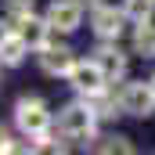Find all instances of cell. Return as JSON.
Listing matches in <instances>:
<instances>
[{
    "label": "cell",
    "mask_w": 155,
    "mask_h": 155,
    "mask_svg": "<svg viewBox=\"0 0 155 155\" xmlns=\"http://www.w3.org/2000/svg\"><path fill=\"white\" fill-rule=\"evenodd\" d=\"M94 123H97V112L87 105V101H76V105H65L61 116H58V126L69 141H90L94 137Z\"/></svg>",
    "instance_id": "1"
},
{
    "label": "cell",
    "mask_w": 155,
    "mask_h": 155,
    "mask_svg": "<svg viewBox=\"0 0 155 155\" xmlns=\"http://www.w3.org/2000/svg\"><path fill=\"white\" fill-rule=\"evenodd\" d=\"M15 123H18V130H22L25 137H40V134H47V126H51V112H47V105L36 101V97H22V101L15 105Z\"/></svg>",
    "instance_id": "2"
},
{
    "label": "cell",
    "mask_w": 155,
    "mask_h": 155,
    "mask_svg": "<svg viewBox=\"0 0 155 155\" xmlns=\"http://www.w3.org/2000/svg\"><path fill=\"white\" fill-rule=\"evenodd\" d=\"M119 108L126 112V116H152L155 112V87L152 83H126L123 87V94H119Z\"/></svg>",
    "instance_id": "3"
},
{
    "label": "cell",
    "mask_w": 155,
    "mask_h": 155,
    "mask_svg": "<svg viewBox=\"0 0 155 155\" xmlns=\"http://www.w3.org/2000/svg\"><path fill=\"white\" fill-rule=\"evenodd\" d=\"M72 79V87H76L79 94H90V90H101L105 83H108V72H105V65L94 58V61H76V69L69 72Z\"/></svg>",
    "instance_id": "4"
},
{
    "label": "cell",
    "mask_w": 155,
    "mask_h": 155,
    "mask_svg": "<svg viewBox=\"0 0 155 155\" xmlns=\"http://www.w3.org/2000/svg\"><path fill=\"white\" fill-rule=\"evenodd\" d=\"M47 22H51V29H58V33H72V29H79V22H83V7H79V0H54V4L47 7Z\"/></svg>",
    "instance_id": "5"
},
{
    "label": "cell",
    "mask_w": 155,
    "mask_h": 155,
    "mask_svg": "<svg viewBox=\"0 0 155 155\" xmlns=\"http://www.w3.org/2000/svg\"><path fill=\"white\" fill-rule=\"evenodd\" d=\"M40 69L47 76H69L76 69V58L69 47H40Z\"/></svg>",
    "instance_id": "6"
},
{
    "label": "cell",
    "mask_w": 155,
    "mask_h": 155,
    "mask_svg": "<svg viewBox=\"0 0 155 155\" xmlns=\"http://www.w3.org/2000/svg\"><path fill=\"white\" fill-rule=\"evenodd\" d=\"M123 22H126V11H116V7H97L94 11V33L101 40H119Z\"/></svg>",
    "instance_id": "7"
},
{
    "label": "cell",
    "mask_w": 155,
    "mask_h": 155,
    "mask_svg": "<svg viewBox=\"0 0 155 155\" xmlns=\"http://www.w3.org/2000/svg\"><path fill=\"white\" fill-rule=\"evenodd\" d=\"M25 51H29L25 36H22L18 29H7V36L0 40V61H4V65H18V61L25 58Z\"/></svg>",
    "instance_id": "8"
},
{
    "label": "cell",
    "mask_w": 155,
    "mask_h": 155,
    "mask_svg": "<svg viewBox=\"0 0 155 155\" xmlns=\"http://www.w3.org/2000/svg\"><path fill=\"white\" fill-rule=\"evenodd\" d=\"M15 29L25 36L29 47H36V51H40V47H47V29H51V22H47V18H33V15H29V18H22Z\"/></svg>",
    "instance_id": "9"
},
{
    "label": "cell",
    "mask_w": 155,
    "mask_h": 155,
    "mask_svg": "<svg viewBox=\"0 0 155 155\" xmlns=\"http://www.w3.org/2000/svg\"><path fill=\"white\" fill-rule=\"evenodd\" d=\"M97 61L105 65L108 79H123L126 76V54H123L119 47H101V51H97Z\"/></svg>",
    "instance_id": "10"
},
{
    "label": "cell",
    "mask_w": 155,
    "mask_h": 155,
    "mask_svg": "<svg viewBox=\"0 0 155 155\" xmlns=\"http://www.w3.org/2000/svg\"><path fill=\"white\" fill-rule=\"evenodd\" d=\"M134 54L155 58V25H152V22H137V33H134Z\"/></svg>",
    "instance_id": "11"
},
{
    "label": "cell",
    "mask_w": 155,
    "mask_h": 155,
    "mask_svg": "<svg viewBox=\"0 0 155 155\" xmlns=\"http://www.w3.org/2000/svg\"><path fill=\"white\" fill-rule=\"evenodd\" d=\"M83 101L97 112V119H105V116H116V105H112V97H108V90L101 87V90H90V94H83Z\"/></svg>",
    "instance_id": "12"
},
{
    "label": "cell",
    "mask_w": 155,
    "mask_h": 155,
    "mask_svg": "<svg viewBox=\"0 0 155 155\" xmlns=\"http://www.w3.org/2000/svg\"><path fill=\"white\" fill-rule=\"evenodd\" d=\"M152 7H155V0H126L123 4L126 18H134V22H148L152 18Z\"/></svg>",
    "instance_id": "13"
},
{
    "label": "cell",
    "mask_w": 155,
    "mask_h": 155,
    "mask_svg": "<svg viewBox=\"0 0 155 155\" xmlns=\"http://www.w3.org/2000/svg\"><path fill=\"white\" fill-rule=\"evenodd\" d=\"M97 152H134V144L126 141V137H105L101 144H94Z\"/></svg>",
    "instance_id": "14"
},
{
    "label": "cell",
    "mask_w": 155,
    "mask_h": 155,
    "mask_svg": "<svg viewBox=\"0 0 155 155\" xmlns=\"http://www.w3.org/2000/svg\"><path fill=\"white\" fill-rule=\"evenodd\" d=\"M11 148H15V144H11V141H7V134L0 130V152H11Z\"/></svg>",
    "instance_id": "15"
},
{
    "label": "cell",
    "mask_w": 155,
    "mask_h": 155,
    "mask_svg": "<svg viewBox=\"0 0 155 155\" xmlns=\"http://www.w3.org/2000/svg\"><path fill=\"white\" fill-rule=\"evenodd\" d=\"M148 83H152V87H155V76H152V79H148Z\"/></svg>",
    "instance_id": "16"
}]
</instances>
